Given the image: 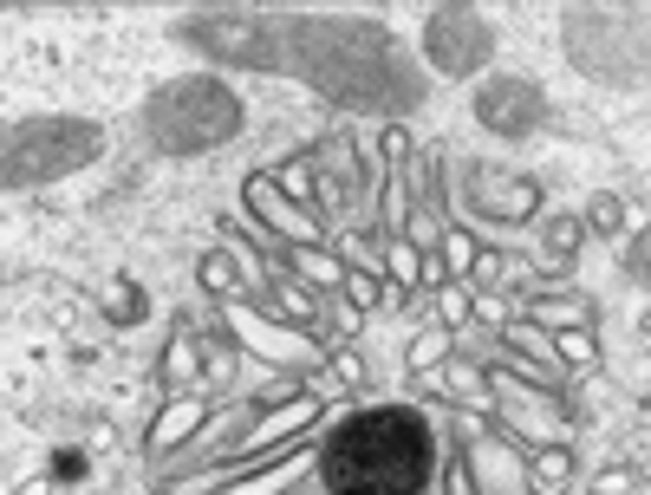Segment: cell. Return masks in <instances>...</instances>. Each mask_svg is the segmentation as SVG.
<instances>
[{"instance_id": "obj_1", "label": "cell", "mask_w": 651, "mask_h": 495, "mask_svg": "<svg viewBox=\"0 0 651 495\" xmlns=\"http://www.w3.org/2000/svg\"><path fill=\"white\" fill-rule=\"evenodd\" d=\"M437 477V431L411 405H372L326 431L320 490L326 495H424Z\"/></svg>"}, {"instance_id": "obj_2", "label": "cell", "mask_w": 651, "mask_h": 495, "mask_svg": "<svg viewBox=\"0 0 651 495\" xmlns=\"http://www.w3.org/2000/svg\"><path fill=\"white\" fill-rule=\"evenodd\" d=\"M143 131L170 157H196V150H215V144L241 137V98L222 78H176V85L150 91Z\"/></svg>"}, {"instance_id": "obj_3", "label": "cell", "mask_w": 651, "mask_h": 495, "mask_svg": "<svg viewBox=\"0 0 651 495\" xmlns=\"http://www.w3.org/2000/svg\"><path fill=\"white\" fill-rule=\"evenodd\" d=\"M567 59L600 85H646V13L633 7H567Z\"/></svg>"}, {"instance_id": "obj_4", "label": "cell", "mask_w": 651, "mask_h": 495, "mask_svg": "<svg viewBox=\"0 0 651 495\" xmlns=\"http://www.w3.org/2000/svg\"><path fill=\"white\" fill-rule=\"evenodd\" d=\"M104 150V131L91 117H26L7 131V189H39L65 170H85Z\"/></svg>"}, {"instance_id": "obj_5", "label": "cell", "mask_w": 651, "mask_h": 495, "mask_svg": "<svg viewBox=\"0 0 651 495\" xmlns=\"http://www.w3.org/2000/svg\"><path fill=\"white\" fill-rule=\"evenodd\" d=\"M424 52L443 78H470L483 72V59L496 52V20L483 7H430L424 20Z\"/></svg>"}, {"instance_id": "obj_6", "label": "cell", "mask_w": 651, "mask_h": 495, "mask_svg": "<svg viewBox=\"0 0 651 495\" xmlns=\"http://www.w3.org/2000/svg\"><path fill=\"white\" fill-rule=\"evenodd\" d=\"M189 39L209 46V52L228 59V65H254V72H274V65H280V39H274V26L254 20V13H196V20H189Z\"/></svg>"}, {"instance_id": "obj_7", "label": "cell", "mask_w": 651, "mask_h": 495, "mask_svg": "<svg viewBox=\"0 0 651 495\" xmlns=\"http://www.w3.org/2000/svg\"><path fill=\"white\" fill-rule=\"evenodd\" d=\"M463 202L483 215V222H535L541 215V202H548V189L535 183V176H515V170H496V163H470L463 170Z\"/></svg>"}, {"instance_id": "obj_8", "label": "cell", "mask_w": 651, "mask_h": 495, "mask_svg": "<svg viewBox=\"0 0 651 495\" xmlns=\"http://www.w3.org/2000/svg\"><path fill=\"white\" fill-rule=\"evenodd\" d=\"M476 124L496 131V137H535L548 124V91L522 72H502V78H483L476 91Z\"/></svg>"}, {"instance_id": "obj_9", "label": "cell", "mask_w": 651, "mask_h": 495, "mask_svg": "<svg viewBox=\"0 0 651 495\" xmlns=\"http://www.w3.org/2000/svg\"><path fill=\"white\" fill-rule=\"evenodd\" d=\"M209 411H215V398H209V392H196V398H183L176 411H163V418L150 424V457H163V450H176V437L202 431V424H209Z\"/></svg>"}, {"instance_id": "obj_10", "label": "cell", "mask_w": 651, "mask_h": 495, "mask_svg": "<svg viewBox=\"0 0 651 495\" xmlns=\"http://www.w3.org/2000/svg\"><path fill=\"white\" fill-rule=\"evenodd\" d=\"M567 483H574V450L567 444H548V450L528 457V490L535 495H567Z\"/></svg>"}, {"instance_id": "obj_11", "label": "cell", "mask_w": 651, "mask_h": 495, "mask_svg": "<svg viewBox=\"0 0 651 495\" xmlns=\"http://www.w3.org/2000/svg\"><path fill=\"white\" fill-rule=\"evenodd\" d=\"M274 183H280V196H293V202L306 209V222H326V209H320V189H313V157H293V163H280V170H274Z\"/></svg>"}, {"instance_id": "obj_12", "label": "cell", "mask_w": 651, "mask_h": 495, "mask_svg": "<svg viewBox=\"0 0 651 495\" xmlns=\"http://www.w3.org/2000/svg\"><path fill=\"white\" fill-rule=\"evenodd\" d=\"M580 242H587V222H580V215H554V222L541 228V255H548V268L574 261V255H580Z\"/></svg>"}, {"instance_id": "obj_13", "label": "cell", "mask_w": 651, "mask_h": 495, "mask_svg": "<svg viewBox=\"0 0 651 495\" xmlns=\"http://www.w3.org/2000/svg\"><path fill=\"white\" fill-rule=\"evenodd\" d=\"M554 366H567V372H593V366H600L593 326H561V333H554Z\"/></svg>"}, {"instance_id": "obj_14", "label": "cell", "mask_w": 651, "mask_h": 495, "mask_svg": "<svg viewBox=\"0 0 651 495\" xmlns=\"http://www.w3.org/2000/svg\"><path fill=\"white\" fill-rule=\"evenodd\" d=\"M287 261L300 268V281H306V287H313V281H320V287H346V261H333V255H320V248H306V242H293V248H287Z\"/></svg>"}, {"instance_id": "obj_15", "label": "cell", "mask_w": 651, "mask_h": 495, "mask_svg": "<svg viewBox=\"0 0 651 495\" xmlns=\"http://www.w3.org/2000/svg\"><path fill=\"white\" fill-rule=\"evenodd\" d=\"M267 287H274V307H280L287 320H300V326H306V320H320V300L306 294V281H300V274H267Z\"/></svg>"}, {"instance_id": "obj_16", "label": "cell", "mask_w": 651, "mask_h": 495, "mask_svg": "<svg viewBox=\"0 0 651 495\" xmlns=\"http://www.w3.org/2000/svg\"><path fill=\"white\" fill-rule=\"evenodd\" d=\"M443 366H450L443 385H450L456 405H489V372L483 366H470V359H443Z\"/></svg>"}, {"instance_id": "obj_17", "label": "cell", "mask_w": 651, "mask_h": 495, "mask_svg": "<svg viewBox=\"0 0 651 495\" xmlns=\"http://www.w3.org/2000/svg\"><path fill=\"white\" fill-rule=\"evenodd\" d=\"M443 359H450V333H443V326L417 333V339H411V352H404V366H411V372H430V366H443Z\"/></svg>"}, {"instance_id": "obj_18", "label": "cell", "mask_w": 651, "mask_h": 495, "mask_svg": "<svg viewBox=\"0 0 651 495\" xmlns=\"http://www.w3.org/2000/svg\"><path fill=\"white\" fill-rule=\"evenodd\" d=\"M196 274H202V287H209L215 300H235V294H241V281H235V261H228V255H202V268H196Z\"/></svg>"}, {"instance_id": "obj_19", "label": "cell", "mask_w": 651, "mask_h": 495, "mask_svg": "<svg viewBox=\"0 0 651 495\" xmlns=\"http://www.w3.org/2000/svg\"><path fill=\"white\" fill-rule=\"evenodd\" d=\"M346 300H352L359 313H385V294H378V274H365V268H346Z\"/></svg>"}, {"instance_id": "obj_20", "label": "cell", "mask_w": 651, "mask_h": 495, "mask_svg": "<svg viewBox=\"0 0 651 495\" xmlns=\"http://www.w3.org/2000/svg\"><path fill=\"white\" fill-rule=\"evenodd\" d=\"M535 320H554V326H593V300H535Z\"/></svg>"}, {"instance_id": "obj_21", "label": "cell", "mask_w": 651, "mask_h": 495, "mask_svg": "<svg viewBox=\"0 0 651 495\" xmlns=\"http://www.w3.org/2000/svg\"><path fill=\"white\" fill-rule=\"evenodd\" d=\"M476 268V242L470 228H443V274H470Z\"/></svg>"}, {"instance_id": "obj_22", "label": "cell", "mask_w": 651, "mask_h": 495, "mask_svg": "<svg viewBox=\"0 0 651 495\" xmlns=\"http://www.w3.org/2000/svg\"><path fill=\"white\" fill-rule=\"evenodd\" d=\"M437 313H443V333L470 320V281H443L437 287Z\"/></svg>"}, {"instance_id": "obj_23", "label": "cell", "mask_w": 651, "mask_h": 495, "mask_svg": "<svg viewBox=\"0 0 651 495\" xmlns=\"http://www.w3.org/2000/svg\"><path fill=\"white\" fill-rule=\"evenodd\" d=\"M470 313H476V320H489V326H515L509 294H470Z\"/></svg>"}, {"instance_id": "obj_24", "label": "cell", "mask_w": 651, "mask_h": 495, "mask_svg": "<svg viewBox=\"0 0 651 495\" xmlns=\"http://www.w3.org/2000/svg\"><path fill=\"white\" fill-rule=\"evenodd\" d=\"M633 490H646V470H606V477L587 483V495H633Z\"/></svg>"}, {"instance_id": "obj_25", "label": "cell", "mask_w": 651, "mask_h": 495, "mask_svg": "<svg viewBox=\"0 0 651 495\" xmlns=\"http://www.w3.org/2000/svg\"><path fill=\"white\" fill-rule=\"evenodd\" d=\"M587 215H593V228H600V235H619V228H626L619 196H593V202H587Z\"/></svg>"}, {"instance_id": "obj_26", "label": "cell", "mask_w": 651, "mask_h": 495, "mask_svg": "<svg viewBox=\"0 0 651 495\" xmlns=\"http://www.w3.org/2000/svg\"><path fill=\"white\" fill-rule=\"evenodd\" d=\"M333 379H339L346 392H365V359H359V352H339V359H333Z\"/></svg>"}, {"instance_id": "obj_27", "label": "cell", "mask_w": 651, "mask_h": 495, "mask_svg": "<svg viewBox=\"0 0 651 495\" xmlns=\"http://www.w3.org/2000/svg\"><path fill=\"white\" fill-rule=\"evenodd\" d=\"M378 150H385V170H398V163L411 157V131H398V124H391V131L378 137Z\"/></svg>"}, {"instance_id": "obj_28", "label": "cell", "mask_w": 651, "mask_h": 495, "mask_svg": "<svg viewBox=\"0 0 651 495\" xmlns=\"http://www.w3.org/2000/svg\"><path fill=\"white\" fill-rule=\"evenodd\" d=\"M163 372H170V379H189V372H196V346H189V339H170V359H163Z\"/></svg>"}, {"instance_id": "obj_29", "label": "cell", "mask_w": 651, "mask_h": 495, "mask_svg": "<svg viewBox=\"0 0 651 495\" xmlns=\"http://www.w3.org/2000/svg\"><path fill=\"white\" fill-rule=\"evenodd\" d=\"M111 320H143V294H137V287L117 294V300H111Z\"/></svg>"}, {"instance_id": "obj_30", "label": "cell", "mask_w": 651, "mask_h": 495, "mask_svg": "<svg viewBox=\"0 0 651 495\" xmlns=\"http://www.w3.org/2000/svg\"><path fill=\"white\" fill-rule=\"evenodd\" d=\"M626 274H633V281H639V287H646V235H639V242H633V248H626Z\"/></svg>"}, {"instance_id": "obj_31", "label": "cell", "mask_w": 651, "mask_h": 495, "mask_svg": "<svg viewBox=\"0 0 651 495\" xmlns=\"http://www.w3.org/2000/svg\"><path fill=\"white\" fill-rule=\"evenodd\" d=\"M450 495H470V457H450Z\"/></svg>"}]
</instances>
